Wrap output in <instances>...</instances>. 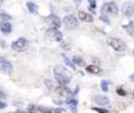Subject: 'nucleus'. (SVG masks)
<instances>
[{"label":"nucleus","mask_w":134,"mask_h":113,"mask_svg":"<svg viewBox=\"0 0 134 113\" xmlns=\"http://www.w3.org/2000/svg\"><path fill=\"white\" fill-rule=\"evenodd\" d=\"M54 76H55V79L61 86H65L71 81L72 79V74L69 73L68 69H66L64 66H58L54 67Z\"/></svg>","instance_id":"f257e3e1"},{"label":"nucleus","mask_w":134,"mask_h":113,"mask_svg":"<svg viewBox=\"0 0 134 113\" xmlns=\"http://www.w3.org/2000/svg\"><path fill=\"white\" fill-rule=\"evenodd\" d=\"M102 14H106V15H116L118 14V6H116L115 2L109 1V2H105L102 5Z\"/></svg>","instance_id":"f03ea898"},{"label":"nucleus","mask_w":134,"mask_h":113,"mask_svg":"<svg viewBox=\"0 0 134 113\" xmlns=\"http://www.w3.org/2000/svg\"><path fill=\"white\" fill-rule=\"evenodd\" d=\"M108 44L112 49L118 51V52H122L126 50V44L121 39H119V38H109Z\"/></svg>","instance_id":"7ed1b4c3"},{"label":"nucleus","mask_w":134,"mask_h":113,"mask_svg":"<svg viewBox=\"0 0 134 113\" xmlns=\"http://www.w3.org/2000/svg\"><path fill=\"white\" fill-rule=\"evenodd\" d=\"M27 47H28V41L25 38H19L18 40H15V41L12 44V49L16 52H23V51H25Z\"/></svg>","instance_id":"20e7f679"},{"label":"nucleus","mask_w":134,"mask_h":113,"mask_svg":"<svg viewBox=\"0 0 134 113\" xmlns=\"http://www.w3.org/2000/svg\"><path fill=\"white\" fill-rule=\"evenodd\" d=\"M45 21H46V24L52 28V30H58V28L60 27V25H61L60 19H59L55 14H51V15L46 17Z\"/></svg>","instance_id":"39448f33"},{"label":"nucleus","mask_w":134,"mask_h":113,"mask_svg":"<svg viewBox=\"0 0 134 113\" xmlns=\"http://www.w3.org/2000/svg\"><path fill=\"white\" fill-rule=\"evenodd\" d=\"M64 25H65L67 28L74 30V28L78 27L79 23H78V19L74 15H66L65 18H64Z\"/></svg>","instance_id":"423d86ee"},{"label":"nucleus","mask_w":134,"mask_h":113,"mask_svg":"<svg viewBox=\"0 0 134 113\" xmlns=\"http://www.w3.org/2000/svg\"><path fill=\"white\" fill-rule=\"evenodd\" d=\"M46 37L49 38L51 40H54V41H61L63 33L59 30H52V28H49V30L46 31Z\"/></svg>","instance_id":"0eeeda50"},{"label":"nucleus","mask_w":134,"mask_h":113,"mask_svg":"<svg viewBox=\"0 0 134 113\" xmlns=\"http://www.w3.org/2000/svg\"><path fill=\"white\" fill-rule=\"evenodd\" d=\"M121 12H122L124 15L126 17H131L134 14V4L133 2H125V4L122 5V7H121Z\"/></svg>","instance_id":"6e6552de"},{"label":"nucleus","mask_w":134,"mask_h":113,"mask_svg":"<svg viewBox=\"0 0 134 113\" xmlns=\"http://www.w3.org/2000/svg\"><path fill=\"white\" fill-rule=\"evenodd\" d=\"M12 71H13V66L9 61L7 60H0V72L2 73H6V74H11Z\"/></svg>","instance_id":"1a4fd4ad"},{"label":"nucleus","mask_w":134,"mask_h":113,"mask_svg":"<svg viewBox=\"0 0 134 113\" xmlns=\"http://www.w3.org/2000/svg\"><path fill=\"white\" fill-rule=\"evenodd\" d=\"M0 30L4 34H8L12 32V26L8 21H0Z\"/></svg>","instance_id":"9d476101"},{"label":"nucleus","mask_w":134,"mask_h":113,"mask_svg":"<svg viewBox=\"0 0 134 113\" xmlns=\"http://www.w3.org/2000/svg\"><path fill=\"white\" fill-rule=\"evenodd\" d=\"M79 19H81L85 23H92L93 21V17L91 14H88L87 12H83V11L79 12Z\"/></svg>","instance_id":"9b49d317"},{"label":"nucleus","mask_w":134,"mask_h":113,"mask_svg":"<svg viewBox=\"0 0 134 113\" xmlns=\"http://www.w3.org/2000/svg\"><path fill=\"white\" fill-rule=\"evenodd\" d=\"M86 71L88 73H92V74H100L101 73V68L97 65H90V66L86 67Z\"/></svg>","instance_id":"f8f14e48"},{"label":"nucleus","mask_w":134,"mask_h":113,"mask_svg":"<svg viewBox=\"0 0 134 113\" xmlns=\"http://www.w3.org/2000/svg\"><path fill=\"white\" fill-rule=\"evenodd\" d=\"M57 93H58L59 95H61V97H66V95L71 94V91H69L66 86H61L60 85L58 88H57Z\"/></svg>","instance_id":"ddd939ff"},{"label":"nucleus","mask_w":134,"mask_h":113,"mask_svg":"<svg viewBox=\"0 0 134 113\" xmlns=\"http://www.w3.org/2000/svg\"><path fill=\"white\" fill-rule=\"evenodd\" d=\"M95 101L98 103V104H100V105H108L109 104V99L107 97H104V95H99V97H95Z\"/></svg>","instance_id":"4468645a"},{"label":"nucleus","mask_w":134,"mask_h":113,"mask_svg":"<svg viewBox=\"0 0 134 113\" xmlns=\"http://www.w3.org/2000/svg\"><path fill=\"white\" fill-rule=\"evenodd\" d=\"M67 105H68L69 109H71L73 112H76V106H78L76 99H68L67 100Z\"/></svg>","instance_id":"2eb2a0df"},{"label":"nucleus","mask_w":134,"mask_h":113,"mask_svg":"<svg viewBox=\"0 0 134 113\" xmlns=\"http://www.w3.org/2000/svg\"><path fill=\"white\" fill-rule=\"evenodd\" d=\"M27 8H28V11H30L31 13H33V14H35L38 12V6L34 4V2L28 1L27 2Z\"/></svg>","instance_id":"dca6fc26"},{"label":"nucleus","mask_w":134,"mask_h":113,"mask_svg":"<svg viewBox=\"0 0 134 113\" xmlns=\"http://www.w3.org/2000/svg\"><path fill=\"white\" fill-rule=\"evenodd\" d=\"M125 30L130 35L134 37V23H130L127 26H125Z\"/></svg>","instance_id":"f3484780"},{"label":"nucleus","mask_w":134,"mask_h":113,"mask_svg":"<svg viewBox=\"0 0 134 113\" xmlns=\"http://www.w3.org/2000/svg\"><path fill=\"white\" fill-rule=\"evenodd\" d=\"M100 85H101V90L104 91V92H107V91H108V81L107 80H102Z\"/></svg>","instance_id":"a211bd4d"},{"label":"nucleus","mask_w":134,"mask_h":113,"mask_svg":"<svg viewBox=\"0 0 134 113\" xmlns=\"http://www.w3.org/2000/svg\"><path fill=\"white\" fill-rule=\"evenodd\" d=\"M45 85H46V87L48 88V90H53V88H54L53 83H52L51 80H48V79H47V80H45Z\"/></svg>","instance_id":"6ab92c4d"},{"label":"nucleus","mask_w":134,"mask_h":113,"mask_svg":"<svg viewBox=\"0 0 134 113\" xmlns=\"http://www.w3.org/2000/svg\"><path fill=\"white\" fill-rule=\"evenodd\" d=\"M39 111L41 113H52L51 109H48V107H44V106H40L39 107Z\"/></svg>","instance_id":"aec40b11"},{"label":"nucleus","mask_w":134,"mask_h":113,"mask_svg":"<svg viewBox=\"0 0 134 113\" xmlns=\"http://www.w3.org/2000/svg\"><path fill=\"white\" fill-rule=\"evenodd\" d=\"M0 17H1L2 19H5V20H9L11 19V15L7 13H5V12H2L1 9H0Z\"/></svg>","instance_id":"412c9836"},{"label":"nucleus","mask_w":134,"mask_h":113,"mask_svg":"<svg viewBox=\"0 0 134 113\" xmlns=\"http://www.w3.org/2000/svg\"><path fill=\"white\" fill-rule=\"evenodd\" d=\"M100 19L106 24H111V20L108 19V15H106V14H101V15H100Z\"/></svg>","instance_id":"4be33fe9"},{"label":"nucleus","mask_w":134,"mask_h":113,"mask_svg":"<svg viewBox=\"0 0 134 113\" xmlns=\"http://www.w3.org/2000/svg\"><path fill=\"white\" fill-rule=\"evenodd\" d=\"M73 61L75 62V64H79V65H85L83 60L80 59V58H78V57H73Z\"/></svg>","instance_id":"5701e85b"},{"label":"nucleus","mask_w":134,"mask_h":113,"mask_svg":"<svg viewBox=\"0 0 134 113\" xmlns=\"http://www.w3.org/2000/svg\"><path fill=\"white\" fill-rule=\"evenodd\" d=\"M63 57H64V60H65V62H66V64H67V65H68V66H71V67H72V68H74V67H75V66H74V64H73V62H72V61H71V60H69V59H68V58H67V57H66V56H63Z\"/></svg>","instance_id":"b1692460"},{"label":"nucleus","mask_w":134,"mask_h":113,"mask_svg":"<svg viewBox=\"0 0 134 113\" xmlns=\"http://www.w3.org/2000/svg\"><path fill=\"white\" fill-rule=\"evenodd\" d=\"M93 111L98 112V113H108V111L105 109H100V107H93Z\"/></svg>","instance_id":"393cba45"},{"label":"nucleus","mask_w":134,"mask_h":113,"mask_svg":"<svg viewBox=\"0 0 134 113\" xmlns=\"http://www.w3.org/2000/svg\"><path fill=\"white\" fill-rule=\"evenodd\" d=\"M116 93H118L119 95H121V97H125V95H126V92L124 91V88H122V87L116 88Z\"/></svg>","instance_id":"a878e982"},{"label":"nucleus","mask_w":134,"mask_h":113,"mask_svg":"<svg viewBox=\"0 0 134 113\" xmlns=\"http://www.w3.org/2000/svg\"><path fill=\"white\" fill-rule=\"evenodd\" d=\"M28 113H37V107L34 105H30L28 106Z\"/></svg>","instance_id":"bb28decb"},{"label":"nucleus","mask_w":134,"mask_h":113,"mask_svg":"<svg viewBox=\"0 0 134 113\" xmlns=\"http://www.w3.org/2000/svg\"><path fill=\"white\" fill-rule=\"evenodd\" d=\"M90 5H91V8L90 9L93 12V13H94V12H95V1H94V0H91Z\"/></svg>","instance_id":"cd10ccee"},{"label":"nucleus","mask_w":134,"mask_h":113,"mask_svg":"<svg viewBox=\"0 0 134 113\" xmlns=\"http://www.w3.org/2000/svg\"><path fill=\"white\" fill-rule=\"evenodd\" d=\"M4 98H5V94L1 92V91H0V99H4Z\"/></svg>","instance_id":"c85d7f7f"},{"label":"nucleus","mask_w":134,"mask_h":113,"mask_svg":"<svg viewBox=\"0 0 134 113\" xmlns=\"http://www.w3.org/2000/svg\"><path fill=\"white\" fill-rule=\"evenodd\" d=\"M131 80L134 81V74H133V76H131Z\"/></svg>","instance_id":"c756f323"},{"label":"nucleus","mask_w":134,"mask_h":113,"mask_svg":"<svg viewBox=\"0 0 134 113\" xmlns=\"http://www.w3.org/2000/svg\"><path fill=\"white\" fill-rule=\"evenodd\" d=\"M15 113H25V112H21V111H19V112H15Z\"/></svg>","instance_id":"7c9ffc66"},{"label":"nucleus","mask_w":134,"mask_h":113,"mask_svg":"<svg viewBox=\"0 0 134 113\" xmlns=\"http://www.w3.org/2000/svg\"><path fill=\"white\" fill-rule=\"evenodd\" d=\"M133 54H134V50H133Z\"/></svg>","instance_id":"2f4dec72"},{"label":"nucleus","mask_w":134,"mask_h":113,"mask_svg":"<svg viewBox=\"0 0 134 113\" xmlns=\"http://www.w3.org/2000/svg\"><path fill=\"white\" fill-rule=\"evenodd\" d=\"M0 5H1V1H0Z\"/></svg>","instance_id":"473e14b6"}]
</instances>
